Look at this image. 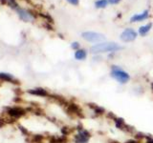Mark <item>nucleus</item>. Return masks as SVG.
<instances>
[{"instance_id":"1","label":"nucleus","mask_w":153,"mask_h":143,"mask_svg":"<svg viewBox=\"0 0 153 143\" xmlns=\"http://www.w3.org/2000/svg\"><path fill=\"white\" fill-rule=\"evenodd\" d=\"M120 50H122V47L114 42H100L90 48V52L94 55L102 54V52H114Z\"/></svg>"},{"instance_id":"2","label":"nucleus","mask_w":153,"mask_h":143,"mask_svg":"<svg viewBox=\"0 0 153 143\" xmlns=\"http://www.w3.org/2000/svg\"><path fill=\"white\" fill-rule=\"evenodd\" d=\"M110 75H111V77L113 79L118 81L120 84H126L128 81L130 80V75H129V74L119 66H115V65L112 66Z\"/></svg>"},{"instance_id":"3","label":"nucleus","mask_w":153,"mask_h":143,"mask_svg":"<svg viewBox=\"0 0 153 143\" xmlns=\"http://www.w3.org/2000/svg\"><path fill=\"white\" fill-rule=\"evenodd\" d=\"M81 36L84 40L89 41L91 43H100L102 41L105 40V36L103 35L95 32H84L81 33Z\"/></svg>"},{"instance_id":"4","label":"nucleus","mask_w":153,"mask_h":143,"mask_svg":"<svg viewBox=\"0 0 153 143\" xmlns=\"http://www.w3.org/2000/svg\"><path fill=\"white\" fill-rule=\"evenodd\" d=\"M78 133L74 137V141L75 143H88L89 139L91 138L90 133L83 129L82 127H78Z\"/></svg>"},{"instance_id":"5","label":"nucleus","mask_w":153,"mask_h":143,"mask_svg":"<svg viewBox=\"0 0 153 143\" xmlns=\"http://www.w3.org/2000/svg\"><path fill=\"white\" fill-rule=\"evenodd\" d=\"M137 37V32L133 29H126L121 35V40L123 42H131Z\"/></svg>"},{"instance_id":"6","label":"nucleus","mask_w":153,"mask_h":143,"mask_svg":"<svg viewBox=\"0 0 153 143\" xmlns=\"http://www.w3.org/2000/svg\"><path fill=\"white\" fill-rule=\"evenodd\" d=\"M16 11H17V13H18L19 18H20L21 20H23V21H30V20H32V19L33 18V14H32L30 12L26 11V10L18 9V8H17V9H16Z\"/></svg>"},{"instance_id":"7","label":"nucleus","mask_w":153,"mask_h":143,"mask_svg":"<svg viewBox=\"0 0 153 143\" xmlns=\"http://www.w3.org/2000/svg\"><path fill=\"white\" fill-rule=\"evenodd\" d=\"M148 17V12L145 11L143 13H140V14H135L130 18V22H139V21H143L146 20V19Z\"/></svg>"},{"instance_id":"8","label":"nucleus","mask_w":153,"mask_h":143,"mask_svg":"<svg viewBox=\"0 0 153 143\" xmlns=\"http://www.w3.org/2000/svg\"><path fill=\"white\" fill-rule=\"evenodd\" d=\"M86 55H87V54H86V51L82 50V49L76 50V52H75V58L76 60H83V59L86 58Z\"/></svg>"},{"instance_id":"9","label":"nucleus","mask_w":153,"mask_h":143,"mask_svg":"<svg viewBox=\"0 0 153 143\" xmlns=\"http://www.w3.org/2000/svg\"><path fill=\"white\" fill-rule=\"evenodd\" d=\"M151 27H152V24L151 23H148V24H146V25L142 26V27L139 28V33H140V35L145 36L146 33L150 31Z\"/></svg>"},{"instance_id":"10","label":"nucleus","mask_w":153,"mask_h":143,"mask_svg":"<svg viewBox=\"0 0 153 143\" xmlns=\"http://www.w3.org/2000/svg\"><path fill=\"white\" fill-rule=\"evenodd\" d=\"M9 114L13 117H19V116H21L22 114H24V111L18 108H13V109L9 110Z\"/></svg>"},{"instance_id":"11","label":"nucleus","mask_w":153,"mask_h":143,"mask_svg":"<svg viewBox=\"0 0 153 143\" xmlns=\"http://www.w3.org/2000/svg\"><path fill=\"white\" fill-rule=\"evenodd\" d=\"M0 80H4V81H13L14 77L11 74H7V73H0Z\"/></svg>"},{"instance_id":"12","label":"nucleus","mask_w":153,"mask_h":143,"mask_svg":"<svg viewBox=\"0 0 153 143\" xmlns=\"http://www.w3.org/2000/svg\"><path fill=\"white\" fill-rule=\"evenodd\" d=\"M2 4H7L10 7H12L13 9H17L18 8V4L16 3V0H1Z\"/></svg>"},{"instance_id":"13","label":"nucleus","mask_w":153,"mask_h":143,"mask_svg":"<svg viewBox=\"0 0 153 143\" xmlns=\"http://www.w3.org/2000/svg\"><path fill=\"white\" fill-rule=\"evenodd\" d=\"M107 4H108V0H98V1H96L95 6L98 9H102L106 7Z\"/></svg>"},{"instance_id":"14","label":"nucleus","mask_w":153,"mask_h":143,"mask_svg":"<svg viewBox=\"0 0 153 143\" xmlns=\"http://www.w3.org/2000/svg\"><path fill=\"white\" fill-rule=\"evenodd\" d=\"M30 93L33 94H36V95H41V97H44V95L47 94V92L43 89H35V90L30 91Z\"/></svg>"},{"instance_id":"15","label":"nucleus","mask_w":153,"mask_h":143,"mask_svg":"<svg viewBox=\"0 0 153 143\" xmlns=\"http://www.w3.org/2000/svg\"><path fill=\"white\" fill-rule=\"evenodd\" d=\"M93 110H94V113H96L97 114H104V109L102 108V107H99V106H96V105H94V106H92Z\"/></svg>"},{"instance_id":"16","label":"nucleus","mask_w":153,"mask_h":143,"mask_svg":"<svg viewBox=\"0 0 153 143\" xmlns=\"http://www.w3.org/2000/svg\"><path fill=\"white\" fill-rule=\"evenodd\" d=\"M71 48H72V49H73V50H79V42H73V43H72V44H71Z\"/></svg>"},{"instance_id":"17","label":"nucleus","mask_w":153,"mask_h":143,"mask_svg":"<svg viewBox=\"0 0 153 143\" xmlns=\"http://www.w3.org/2000/svg\"><path fill=\"white\" fill-rule=\"evenodd\" d=\"M70 4H72V5H75V6H76V5L79 4V0H67Z\"/></svg>"},{"instance_id":"18","label":"nucleus","mask_w":153,"mask_h":143,"mask_svg":"<svg viewBox=\"0 0 153 143\" xmlns=\"http://www.w3.org/2000/svg\"><path fill=\"white\" fill-rule=\"evenodd\" d=\"M120 1H121V0H108V3L109 4H117Z\"/></svg>"},{"instance_id":"19","label":"nucleus","mask_w":153,"mask_h":143,"mask_svg":"<svg viewBox=\"0 0 153 143\" xmlns=\"http://www.w3.org/2000/svg\"><path fill=\"white\" fill-rule=\"evenodd\" d=\"M146 143H153V138L152 137H146Z\"/></svg>"},{"instance_id":"20","label":"nucleus","mask_w":153,"mask_h":143,"mask_svg":"<svg viewBox=\"0 0 153 143\" xmlns=\"http://www.w3.org/2000/svg\"><path fill=\"white\" fill-rule=\"evenodd\" d=\"M126 143H140L139 141H136V140H129V141H127Z\"/></svg>"},{"instance_id":"21","label":"nucleus","mask_w":153,"mask_h":143,"mask_svg":"<svg viewBox=\"0 0 153 143\" xmlns=\"http://www.w3.org/2000/svg\"><path fill=\"white\" fill-rule=\"evenodd\" d=\"M151 88H152V90H153V83L151 84Z\"/></svg>"}]
</instances>
